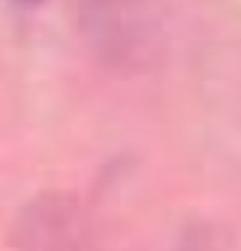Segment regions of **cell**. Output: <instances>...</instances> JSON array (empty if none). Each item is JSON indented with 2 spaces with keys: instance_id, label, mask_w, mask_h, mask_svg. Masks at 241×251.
Returning <instances> with one entry per match:
<instances>
[{
  "instance_id": "cell-1",
  "label": "cell",
  "mask_w": 241,
  "mask_h": 251,
  "mask_svg": "<svg viewBox=\"0 0 241 251\" xmlns=\"http://www.w3.org/2000/svg\"><path fill=\"white\" fill-rule=\"evenodd\" d=\"M157 20L144 0H82V29L114 69H144L157 52Z\"/></svg>"
},
{
  "instance_id": "cell-2",
  "label": "cell",
  "mask_w": 241,
  "mask_h": 251,
  "mask_svg": "<svg viewBox=\"0 0 241 251\" xmlns=\"http://www.w3.org/2000/svg\"><path fill=\"white\" fill-rule=\"evenodd\" d=\"M88 238V212L72 193H43L13 222V245L23 251H78Z\"/></svg>"
},
{
  "instance_id": "cell-3",
  "label": "cell",
  "mask_w": 241,
  "mask_h": 251,
  "mask_svg": "<svg viewBox=\"0 0 241 251\" xmlns=\"http://www.w3.org/2000/svg\"><path fill=\"white\" fill-rule=\"evenodd\" d=\"M13 3H20V7H36V3H43V0H13Z\"/></svg>"
}]
</instances>
